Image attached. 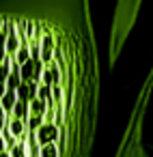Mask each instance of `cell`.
Wrapping results in <instances>:
<instances>
[{"label": "cell", "instance_id": "11", "mask_svg": "<svg viewBox=\"0 0 153 157\" xmlns=\"http://www.w3.org/2000/svg\"><path fill=\"white\" fill-rule=\"evenodd\" d=\"M2 151H9V148H7V142H5V138L0 136V153H2Z\"/></svg>", "mask_w": 153, "mask_h": 157}, {"label": "cell", "instance_id": "5", "mask_svg": "<svg viewBox=\"0 0 153 157\" xmlns=\"http://www.w3.org/2000/svg\"><path fill=\"white\" fill-rule=\"evenodd\" d=\"M37 90H39V82H35V80H30V82H22V84L18 86V99L30 103V101L37 97Z\"/></svg>", "mask_w": 153, "mask_h": 157}, {"label": "cell", "instance_id": "12", "mask_svg": "<svg viewBox=\"0 0 153 157\" xmlns=\"http://www.w3.org/2000/svg\"><path fill=\"white\" fill-rule=\"evenodd\" d=\"M5 58H7V50H0V65L5 63Z\"/></svg>", "mask_w": 153, "mask_h": 157}, {"label": "cell", "instance_id": "4", "mask_svg": "<svg viewBox=\"0 0 153 157\" xmlns=\"http://www.w3.org/2000/svg\"><path fill=\"white\" fill-rule=\"evenodd\" d=\"M43 35H41V60L45 63V65H50L52 60H54V35L50 33V28L48 26H43Z\"/></svg>", "mask_w": 153, "mask_h": 157}, {"label": "cell", "instance_id": "8", "mask_svg": "<svg viewBox=\"0 0 153 157\" xmlns=\"http://www.w3.org/2000/svg\"><path fill=\"white\" fill-rule=\"evenodd\" d=\"M48 112V101L41 99V97H35L30 101V114H39V116H45Z\"/></svg>", "mask_w": 153, "mask_h": 157}, {"label": "cell", "instance_id": "7", "mask_svg": "<svg viewBox=\"0 0 153 157\" xmlns=\"http://www.w3.org/2000/svg\"><path fill=\"white\" fill-rule=\"evenodd\" d=\"M15 101H18V90H9V88H7L5 97L0 99V103H2V108H5V112H7V114H11V112H13Z\"/></svg>", "mask_w": 153, "mask_h": 157}, {"label": "cell", "instance_id": "13", "mask_svg": "<svg viewBox=\"0 0 153 157\" xmlns=\"http://www.w3.org/2000/svg\"><path fill=\"white\" fill-rule=\"evenodd\" d=\"M0 157H11V153H9V151H2V153H0Z\"/></svg>", "mask_w": 153, "mask_h": 157}, {"label": "cell", "instance_id": "14", "mask_svg": "<svg viewBox=\"0 0 153 157\" xmlns=\"http://www.w3.org/2000/svg\"><path fill=\"white\" fill-rule=\"evenodd\" d=\"M5 114H7V112H5V108H2V103H0V118H2Z\"/></svg>", "mask_w": 153, "mask_h": 157}, {"label": "cell", "instance_id": "1", "mask_svg": "<svg viewBox=\"0 0 153 157\" xmlns=\"http://www.w3.org/2000/svg\"><path fill=\"white\" fill-rule=\"evenodd\" d=\"M151 86H153V71L142 88V95H140V101L134 110V116H131V123L127 127V133L121 142V148H119V155L116 157H147L142 153V146H140V129H142V116H144V105H147V97L151 93Z\"/></svg>", "mask_w": 153, "mask_h": 157}, {"label": "cell", "instance_id": "3", "mask_svg": "<svg viewBox=\"0 0 153 157\" xmlns=\"http://www.w3.org/2000/svg\"><path fill=\"white\" fill-rule=\"evenodd\" d=\"M58 136H61V127L56 123H43L37 129V142H39V146L50 144V142H58Z\"/></svg>", "mask_w": 153, "mask_h": 157}, {"label": "cell", "instance_id": "9", "mask_svg": "<svg viewBox=\"0 0 153 157\" xmlns=\"http://www.w3.org/2000/svg\"><path fill=\"white\" fill-rule=\"evenodd\" d=\"M15 60L22 65L26 60H30V43H20V50L15 52Z\"/></svg>", "mask_w": 153, "mask_h": 157}, {"label": "cell", "instance_id": "2", "mask_svg": "<svg viewBox=\"0 0 153 157\" xmlns=\"http://www.w3.org/2000/svg\"><path fill=\"white\" fill-rule=\"evenodd\" d=\"M138 7H140V0H121L119 2V9H116V17H114V28H112V43H110V58L114 63V58L119 56L121 48H123V41L136 20V13H138Z\"/></svg>", "mask_w": 153, "mask_h": 157}, {"label": "cell", "instance_id": "10", "mask_svg": "<svg viewBox=\"0 0 153 157\" xmlns=\"http://www.w3.org/2000/svg\"><path fill=\"white\" fill-rule=\"evenodd\" d=\"M37 97H41V99H48V97H52V84H45V82H41V84H39V90H37Z\"/></svg>", "mask_w": 153, "mask_h": 157}, {"label": "cell", "instance_id": "6", "mask_svg": "<svg viewBox=\"0 0 153 157\" xmlns=\"http://www.w3.org/2000/svg\"><path fill=\"white\" fill-rule=\"evenodd\" d=\"M11 116H18V118H24V121H26V118L30 116V103H28V101L18 99V101H15V105H13Z\"/></svg>", "mask_w": 153, "mask_h": 157}]
</instances>
